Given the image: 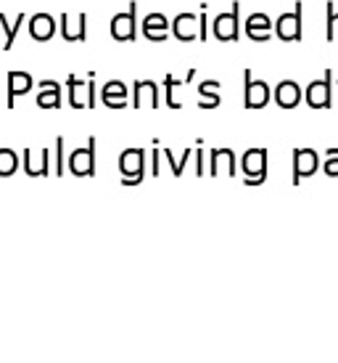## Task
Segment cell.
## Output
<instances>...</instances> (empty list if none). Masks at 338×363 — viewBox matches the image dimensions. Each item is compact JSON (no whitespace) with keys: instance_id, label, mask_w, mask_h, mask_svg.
I'll return each mask as SVG.
<instances>
[{"instance_id":"obj_23","label":"cell","mask_w":338,"mask_h":363,"mask_svg":"<svg viewBox=\"0 0 338 363\" xmlns=\"http://www.w3.org/2000/svg\"><path fill=\"white\" fill-rule=\"evenodd\" d=\"M222 82L219 80H204L199 85V109H217L222 104Z\"/></svg>"},{"instance_id":"obj_1","label":"cell","mask_w":338,"mask_h":363,"mask_svg":"<svg viewBox=\"0 0 338 363\" xmlns=\"http://www.w3.org/2000/svg\"><path fill=\"white\" fill-rule=\"evenodd\" d=\"M69 88V104L71 109H93L98 104V88H95V72H88V82L80 80L77 74H69L66 80Z\"/></svg>"},{"instance_id":"obj_29","label":"cell","mask_w":338,"mask_h":363,"mask_svg":"<svg viewBox=\"0 0 338 363\" xmlns=\"http://www.w3.org/2000/svg\"><path fill=\"white\" fill-rule=\"evenodd\" d=\"M322 170H325V175H333V178H338V149H328V152H325Z\"/></svg>"},{"instance_id":"obj_15","label":"cell","mask_w":338,"mask_h":363,"mask_svg":"<svg viewBox=\"0 0 338 363\" xmlns=\"http://www.w3.org/2000/svg\"><path fill=\"white\" fill-rule=\"evenodd\" d=\"M172 35L180 43H193L201 38V19L196 13H177L172 19Z\"/></svg>"},{"instance_id":"obj_18","label":"cell","mask_w":338,"mask_h":363,"mask_svg":"<svg viewBox=\"0 0 338 363\" xmlns=\"http://www.w3.org/2000/svg\"><path fill=\"white\" fill-rule=\"evenodd\" d=\"M32 85H35V80H32L30 72L11 69L8 72V101H6V106L13 109V106H16V99H19V96H27V93L32 91Z\"/></svg>"},{"instance_id":"obj_24","label":"cell","mask_w":338,"mask_h":363,"mask_svg":"<svg viewBox=\"0 0 338 363\" xmlns=\"http://www.w3.org/2000/svg\"><path fill=\"white\" fill-rule=\"evenodd\" d=\"M193 77H196V69H190L188 74H185V80H177L175 74H167V77H164V96H167L169 109H180V106H182V104L175 99V91H177L180 85H190V82H193Z\"/></svg>"},{"instance_id":"obj_3","label":"cell","mask_w":338,"mask_h":363,"mask_svg":"<svg viewBox=\"0 0 338 363\" xmlns=\"http://www.w3.org/2000/svg\"><path fill=\"white\" fill-rule=\"evenodd\" d=\"M95 146H98V138L90 135L85 146H80V149H74L69 154L66 167H69L71 175H77V178H93L95 175Z\"/></svg>"},{"instance_id":"obj_2","label":"cell","mask_w":338,"mask_h":363,"mask_svg":"<svg viewBox=\"0 0 338 363\" xmlns=\"http://www.w3.org/2000/svg\"><path fill=\"white\" fill-rule=\"evenodd\" d=\"M120 172L122 186H138L146 178V149L132 146L120 154Z\"/></svg>"},{"instance_id":"obj_30","label":"cell","mask_w":338,"mask_h":363,"mask_svg":"<svg viewBox=\"0 0 338 363\" xmlns=\"http://www.w3.org/2000/svg\"><path fill=\"white\" fill-rule=\"evenodd\" d=\"M201 43H206L209 40V16H206V3H201Z\"/></svg>"},{"instance_id":"obj_5","label":"cell","mask_w":338,"mask_h":363,"mask_svg":"<svg viewBox=\"0 0 338 363\" xmlns=\"http://www.w3.org/2000/svg\"><path fill=\"white\" fill-rule=\"evenodd\" d=\"M240 167L246 175V186H262L267 181V149H249L240 160Z\"/></svg>"},{"instance_id":"obj_10","label":"cell","mask_w":338,"mask_h":363,"mask_svg":"<svg viewBox=\"0 0 338 363\" xmlns=\"http://www.w3.org/2000/svg\"><path fill=\"white\" fill-rule=\"evenodd\" d=\"M59 32L66 43L88 40V13H61Z\"/></svg>"},{"instance_id":"obj_32","label":"cell","mask_w":338,"mask_h":363,"mask_svg":"<svg viewBox=\"0 0 338 363\" xmlns=\"http://www.w3.org/2000/svg\"><path fill=\"white\" fill-rule=\"evenodd\" d=\"M204 162H206V152L201 149V143H199V149H196V175H199V178L204 175V170H206Z\"/></svg>"},{"instance_id":"obj_27","label":"cell","mask_w":338,"mask_h":363,"mask_svg":"<svg viewBox=\"0 0 338 363\" xmlns=\"http://www.w3.org/2000/svg\"><path fill=\"white\" fill-rule=\"evenodd\" d=\"M16 170H19V154L8 146H3L0 149V178H11Z\"/></svg>"},{"instance_id":"obj_7","label":"cell","mask_w":338,"mask_h":363,"mask_svg":"<svg viewBox=\"0 0 338 363\" xmlns=\"http://www.w3.org/2000/svg\"><path fill=\"white\" fill-rule=\"evenodd\" d=\"M211 32L219 43H235L240 38V3L235 0L233 9L228 13H219L214 24H211Z\"/></svg>"},{"instance_id":"obj_11","label":"cell","mask_w":338,"mask_h":363,"mask_svg":"<svg viewBox=\"0 0 338 363\" xmlns=\"http://www.w3.org/2000/svg\"><path fill=\"white\" fill-rule=\"evenodd\" d=\"M320 170V154L315 149H293V186Z\"/></svg>"},{"instance_id":"obj_21","label":"cell","mask_w":338,"mask_h":363,"mask_svg":"<svg viewBox=\"0 0 338 363\" xmlns=\"http://www.w3.org/2000/svg\"><path fill=\"white\" fill-rule=\"evenodd\" d=\"M56 32H59V27H56V19L50 13H35L30 19V35L37 43H48Z\"/></svg>"},{"instance_id":"obj_20","label":"cell","mask_w":338,"mask_h":363,"mask_svg":"<svg viewBox=\"0 0 338 363\" xmlns=\"http://www.w3.org/2000/svg\"><path fill=\"white\" fill-rule=\"evenodd\" d=\"M211 157V167L209 172L217 178V175H235V167H238V162H235V152L233 149H211L209 152Z\"/></svg>"},{"instance_id":"obj_6","label":"cell","mask_w":338,"mask_h":363,"mask_svg":"<svg viewBox=\"0 0 338 363\" xmlns=\"http://www.w3.org/2000/svg\"><path fill=\"white\" fill-rule=\"evenodd\" d=\"M333 85H336L333 69H325V77H322V80L309 82L307 85L309 109H330V106H333Z\"/></svg>"},{"instance_id":"obj_12","label":"cell","mask_w":338,"mask_h":363,"mask_svg":"<svg viewBox=\"0 0 338 363\" xmlns=\"http://www.w3.org/2000/svg\"><path fill=\"white\" fill-rule=\"evenodd\" d=\"M21 164H24V172L30 178H45L50 172V152L42 146V149H24V157H21Z\"/></svg>"},{"instance_id":"obj_31","label":"cell","mask_w":338,"mask_h":363,"mask_svg":"<svg viewBox=\"0 0 338 363\" xmlns=\"http://www.w3.org/2000/svg\"><path fill=\"white\" fill-rule=\"evenodd\" d=\"M56 175H64V135L56 138Z\"/></svg>"},{"instance_id":"obj_8","label":"cell","mask_w":338,"mask_h":363,"mask_svg":"<svg viewBox=\"0 0 338 363\" xmlns=\"http://www.w3.org/2000/svg\"><path fill=\"white\" fill-rule=\"evenodd\" d=\"M301 13H304V3L296 0L291 13H280L275 21V35L283 43H298L301 40Z\"/></svg>"},{"instance_id":"obj_16","label":"cell","mask_w":338,"mask_h":363,"mask_svg":"<svg viewBox=\"0 0 338 363\" xmlns=\"http://www.w3.org/2000/svg\"><path fill=\"white\" fill-rule=\"evenodd\" d=\"M129 93L127 91V82L122 80H109L103 88H100V101H103V106H109V109H127L129 104Z\"/></svg>"},{"instance_id":"obj_28","label":"cell","mask_w":338,"mask_h":363,"mask_svg":"<svg viewBox=\"0 0 338 363\" xmlns=\"http://www.w3.org/2000/svg\"><path fill=\"white\" fill-rule=\"evenodd\" d=\"M325 38H328V43L338 40V11L333 0L325 3Z\"/></svg>"},{"instance_id":"obj_4","label":"cell","mask_w":338,"mask_h":363,"mask_svg":"<svg viewBox=\"0 0 338 363\" xmlns=\"http://www.w3.org/2000/svg\"><path fill=\"white\" fill-rule=\"evenodd\" d=\"M111 35L120 43L138 40V3L135 0H129L127 11H122L111 19Z\"/></svg>"},{"instance_id":"obj_17","label":"cell","mask_w":338,"mask_h":363,"mask_svg":"<svg viewBox=\"0 0 338 363\" xmlns=\"http://www.w3.org/2000/svg\"><path fill=\"white\" fill-rule=\"evenodd\" d=\"M243 30H246V35H249V40H254V43H267L269 38H272V30H275V21L269 19L267 13H262V11H257V13H251L249 19H246V24H243Z\"/></svg>"},{"instance_id":"obj_33","label":"cell","mask_w":338,"mask_h":363,"mask_svg":"<svg viewBox=\"0 0 338 363\" xmlns=\"http://www.w3.org/2000/svg\"><path fill=\"white\" fill-rule=\"evenodd\" d=\"M336 91H338V80H336Z\"/></svg>"},{"instance_id":"obj_19","label":"cell","mask_w":338,"mask_h":363,"mask_svg":"<svg viewBox=\"0 0 338 363\" xmlns=\"http://www.w3.org/2000/svg\"><path fill=\"white\" fill-rule=\"evenodd\" d=\"M272 93H275V104L280 109H296L301 104V96H304V91L298 88L296 80H280Z\"/></svg>"},{"instance_id":"obj_26","label":"cell","mask_w":338,"mask_h":363,"mask_svg":"<svg viewBox=\"0 0 338 363\" xmlns=\"http://www.w3.org/2000/svg\"><path fill=\"white\" fill-rule=\"evenodd\" d=\"M161 154H164V160L169 162V170H172V175H175V178H180V175L185 172V164L190 162V157L196 154V149H190V146H188V149L180 154V157H175V154H172V149H161Z\"/></svg>"},{"instance_id":"obj_22","label":"cell","mask_w":338,"mask_h":363,"mask_svg":"<svg viewBox=\"0 0 338 363\" xmlns=\"http://www.w3.org/2000/svg\"><path fill=\"white\" fill-rule=\"evenodd\" d=\"M61 82L59 80H42L40 93H37V106L40 109H61Z\"/></svg>"},{"instance_id":"obj_9","label":"cell","mask_w":338,"mask_h":363,"mask_svg":"<svg viewBox=\"0 0 338 363\" xmlns=\"http://www.w3.org/2000/svg\"><path fill=\"white\" fill-rule=\"evenodd\" d=\"M269 85L264 80H254L251 69H243V106L246 109H264L269 104Z\"/></svg>"},{"instance_id":"obj_25","label":"cell","mask_w":338,"mask_h":363,"mask_svg":"<svg viewBox=\"0 0 338 363\" xmlns=\"http://www.w3.org/2000/svg\"><path fill=\"white\" fill-rule=\"evenodd\" d=\"M21 24H24V13H19L13 21H8V16L0 11V30L6 32V43H3V51H11L13 48V40H16V35H19Z\"/></svg>"},{"instance_id":"obj_14","label":"cell","mask_w":338,"mask_h":363,"mask_svg":"<svg viewBox=\"0 0 338 363\" xmlns=\"http://www.w3.org/2000/svg\"><path fill=\"white\" fill-rule=\"evenodd\" d=\"M132 106L135 109H156L159 106V85L153 80L132 82Z\"/></svg>"},{"instance_id":"obj_13","label":"cell","mask_w":338,"mask_h":363,"mask_svg":"<svg viewBox=\"0 0 338 363\" xmlns=\"http://www.w3.org/2000/svg\"><path fill=\"white\" fill-rule=\"evenodd\" d=\"M169 30H172V24L164 13L159 11H153V13H146V19L140 24V32H143V38L148 43H164L169 38Z\"/></svg>"}]
</instances>
